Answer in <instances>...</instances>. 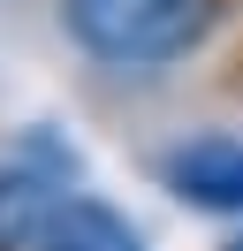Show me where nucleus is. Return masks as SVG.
Masks as SVG:
<instances>
[{
    "label": "nucleus",
    "mask_w": 243,
    "mask_h": 251,
    "mask_svg": "<svg viewBox=\"0 0 243 251\" xmlns=\"http://www.w3.org/2000/svg\"><path fill=\"white\" fill-rule=\"evenodd\" d=\"M220 251H243V236H228V244H220Z\"/></svg>",
    "instance_id": "5"
},
{
    "label": "nucleus",
    "mask_w": 243,
    "mask_h": 251,
    "mask_svg": "<svg viewBox=\"0 0 243 251\" xmlns=\"http://www.w3.org/2000/svg\"><path fill=\"white\" fill-rule=\"evenodd\" d=\"M167 190L197 213H243V145L236 137H197V145H175L160 160Z\"/></svg>",
    "instance_id": "3"
},
{
    "label": "nucleus",
    "mask_w": 243,
    "mask_h": 251,
    "mask_svg": "<svg viewBox=\"0 0 243 251\" xmlns=\"http://www.w3.org/2000/svg\"><path fill=\"white\" fill-rule=\"evenodd\" d=\"M46 251H145V244H137V228L114 213V205L69 198V205H61V221H53V236H46Z\"/></svg>",
    "instance_id": "4"
},
{
    "label": "nucleus",
    "mask_w": 243,
    "mask_h": 251,
    "mask_svg": "<svg viewBox=\"0 0 243 251\" xmlns=\"http://www.w3.org/2000/svg\"><path fill=\"white\" fill-rule=\"evenodd\" d=\"M76 168H38V145L23 160H0V251H46L61 205H69V183Z\"/></svg>",
    "instance_id": "2"
},
{
    "label": "nucleus",
    "mask_w": 243,
    "mask_h": 251,
    "mask_svg": "<svg viewBox=\"0 0 243 251\" xmlns=\"http://www.w3.org/2000/svg\"><path fill=\"white\" fill-rule=\"evenodd\" d=\"M61 23L76 31L84 53L114 69H160L205 38L213 0H61Z\"/></svg>",
    "instance_id": "1"
}]
</instances>
